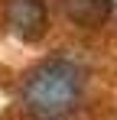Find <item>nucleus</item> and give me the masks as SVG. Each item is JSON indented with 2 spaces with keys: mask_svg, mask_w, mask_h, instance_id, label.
<instances>
[{
  "mask_svg": "<svg viewBox=\"0 0 117 120\" xmlns=\"http://www.w3.org/2000/svg\"><path fill=\"white\" fill-rule=\"evenodd\" d=\"M81 98V68L68 59H46L23 81V104L39 120L68 114Z\"/></svg>",
  "mask_w": 117,
  "mask_h": 120,
  "instance_id": "1",
  "label": "nucleus"
},
{
  "mask_svg": "<svg viewBox=\"0 0 117 120\" xmlns=\"http://www.w3.org/2000/svg\"><path fill=\"white\" fill-rule=\"evenodd\" d=\"M7 23L23 39H36L46 29V3L42 0H7Z\"/></svg>",
  "mask_w": 117,
  "mask_h": 120,
  "instance_id": "2",
  "label": "nucleus"
},
{
  "mask_svg": "<svg viewBox=\"0 0 117 120\" xmlns=\"http://www.w3.org/2000/svg\"><path fill=\"white\" fill-rule=\"evenodd\" d=\"M58 7L75 26H85V29L101 26L111 16V10H114L111 0H58Z\"/></svg>",
  "mask_w": 117,
  "mask_h": 120,
  "instance_id": "3",
  "label": "nucleus"
}]
</instances>
